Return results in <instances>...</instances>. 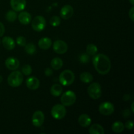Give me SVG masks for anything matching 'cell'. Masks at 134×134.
I'll list each match as a JSON object with an SVG mask.
<instances>
[{"instance_id":"obj_1","label":"cell","mask_w":134,"mask_h":134,"mask_svg":"<svg viewBox=\"0 0 134 134\" xmlns=\"http://www.w3.org/2000/svg\"><path fill=\"white\" fill-rule=\"evenodd\" d=\"M93 65L98 73L106 75L111 70V61L107 56L103 54L94 55L92 59Z\"/></svg>"},{"instance_id":"obj_2","label":"cell","mask_w":134,"mask_h":134,"mask_svg":"<svg viewBox=\"0 0 134 134\" xmlns=\"http://www.w3.org/2000/svg\"><path fill=\"white\" fill-rule=\"evenodd\" d=\"M24 80L23 75L21 72L13 71L10 73L7 78L8 84L10 85L11 87H18L22 83Z\"/></svg>"},{"instance_id":"obj_3","label":"cell","mask_w":134,"mask_h":134,"mask_svg":"<svg viewBox=\"0 0 134 134\" xmlns=\"http://www.w3.org/2000/svg\"><path fill=\"white\" fill-rule=\"evenodd\" d=\"M75 81V75L73 71L66 69L61 73L59 77V81L63 86H69Z\"/></svg>"},{"instance_id":"obj_4","label":"cell","mask_w":134,"mask_h":134,"mask_svg":"<svg viewBox=\"0 0 134 134\" xmlns=\"http://www.w3.org/2000/svg\"><path fill=\"white\" fill-rule=\"evenodd\" d=\"M88 94L89 96L94 99H98L102 96V90L100 85L98 82H93L88 87Z\"/></svg>"},{"instance_id":"obj_5","label":"cell","mask_w":134,"mask_h":134,"mask_svg":"<svg viewBox=\"0 0 134 134\" xmlns=\"http://www.w3.org/2000/svg\"><path fill=\"white\" fill-rule=\"evenodd\" d=\"M77 99V96L75 92L71 90H68L62 94L60 101L63 105L71 106L74 104Z\"/></svg>"},{"instance_id":"obj_6","label":"cell","mask_w":134,"mask_h":134,"mask_svg":"<svg viewBox=\"0 0 134 134\" xmlns=\"http://www.w3.org/2000/svg\"><path fill=\"white\" fill-rule=\"evenodd\" d=\"M51 115L56 120L63 119L66 115V109L62 104H56L51 109Z\"/></svg>"},{"instance_id":"obj_7","label":"cell","mask_w":134,"mask_h":134,"mask_svg":"<svg viewBox=\"0 0 134 134\" xmlns=\"http://www.w3.org/2000/svg\"><path fill=\"white\" fill-rule=\"evenodd\" d=\"M46 26V20L42 16H37L31 22V27L35 31H41Z\"/></svg>"},{"instance_id":"obj_8","label":"cell","mask_w":134,"mask_h":134,"mask_svg":"<svg viewBox=\"0 0 134 134\" xmlns=\"http://www.w3.org/2000/svg\"><path fill=\"white\" fill-rule=\"evenodd\" d=\"M115 111V107L113 104L109 102H105L101 103L99 106V111L102 115L109 116L113 113Z\"/></svg>"},{"instance_id":"obj_9","label":"cell","mask_w":134,"mask_h":134,"mask_svg":"<svg viewBox=\"0 0 134 134\" xmlns=\"http://www.w3.org/2000/svg\"><path fill=\"white\" fill-rule=\"evenodd\" d=\"M32 124L35 127H40L44 121V115L41 111H37L32 116Z\"/></svg>"},{"instance_id":"obj_10","label":"cell","mask_w":134,"mask_h":134,"mask_svg":"<svg viewBox=\"0 0 134 134\" xmlns=\"http://www.w3.org/2000/svg\"><path fill=\"white\" fill-rule=\"evenodd\" d=\"M68 44L62 40H57L54 43L53 49L56 53L63 54L68 51Z\"/></svg>"},{"instance_id":"obj_11","label":"cell","mask_w":134,"mask_h":134,"mask_svg":"<svg viewBox=\"0 0 134 134\" xmlns=\"http://www.w3.org/2000/svg\"><path fill=\"white\" fill-rule=\"evenodd\" d=\"M74 10L73 8L71 5H64L60 10V16L61 18L64 20H68L73 16Z\"/></svg>"},{"instance_id":"obj_12","label":"cell","mask_w":134,"mask_h":134,"mask_svg":"<svg viewBox=\"0 0 134 134\" xmlns=\"http://www.w3.org/2000/svg\"><path fill=\"white\" fill-rule=\"evenodd\" d=\"M10 6L16 12L22 11L26 6V0H10Z\"/></svg>"},{"instance_id":"obj_13","label":"cell","mask_w":134,"mask_h":134,"mask_svg":"<svg viewBox=\"0 0 134 134\" xmlns=\"http://www.w3.org/2000/svg\"><path fill=\"white\" fill-rule=\"evenodd\" d=\"M20 62L16 58L9 57L5 60V66L9 70L14 71L19 68Z\"/></svg>"},{"instance_id":"obj_14","label":"cell","mask_w":134,"mask_h":134,"mask_svg":"<svg viewBox=\"0 0 134 134\" xmlns=\"http://www.w3.org/2000/svg\"><path fill=\"white\" fill-rule=\"evenodd\" d=\"M26 86L30 90H36L39 87L40 82L37 78L35 77H29L26 79Z\"/></svg>"},{"instance_id":"obj_15","label":"cell","mask_w":134,"mask_h":134,"mask_svg":"<svg viewBox=\"0 0 134 134\" xmlns=\"http://www.w3.org/2000/svg\"><path fill=\"white\" fill-rule=\"evenodd\" d=\"M2 43L5 48L8 51H11L15 47V43L13 39L10 37H4L2 39Z\"/></svg>"},{"instance_id":"obj_16","label":"cell","mask_w":134,"mask_h":134,"mask_svg":"<svg viewBox=\"0 0 134 134\" xmlns=\"http://www.w3.org/2000/svg\"><path fill=\"white\" fill-rule=\"evenodd\" d=\"M18 20L22 24L27 25L31 21V16L27 12H22L18 16Z\"/></svg>"},{"instance_id":"obj_17","label":"cell","mask_w":134,"mask_h":134,"mask_svg":"<svg viewBox=\"0 0 134 134\" xmlns=\"http://www.w3.org/2000/svg\"><path fill=\"white\" fill-rule=\"evenodd\" d=\"M79 124L82 127H88L91 124L92 120L90 116L86 114H82L78 119Z\"/></svg>"},{"instance_id":"obj_18","label":"cell","mask_w":134,"mask_h":134,"mask_svg":"<svg viewBox=\"0 0 134 134\" xmlns=\"http://www.w3.org/2000/svg\"><path fill=\"white\" fill-rule=\"evenodd\" d=\"M52 45V41L48 37H43L38 42V46L43 50H47Z\"/></svg>"},{"instance_id":"obj_19","label":"cell","mask_w":134,"mask_h":134,"mask_svg":"<svg viewBox=\"0 0 134 134\" xmlns=\"http://www.w3.org/2000/svg\"><path fill=\"white\" fill-rule=\"evenodd\" d=\"M90 134H104L105 131L103 127L98 124H94L90 126L89 129Z\"/></svg>"},{"instance_id":"obj_20","label":"cell","mask_w":134,"mask_h":134,"mask_svg":"<svg viewBox=\"0 0 134 134\" xmlns=\"http://www.w3.org/2000/svg\"><path fill=\"white\" fill-rule=\"evenodd\" d=\"M63 88L62 86L58 84H55L51 88V93L54 96H60L62 94Z\"/></svg>"},{"instance_id":"obj_21","label":"cell","mask_w":134,"mask_h":134,"mask_svg":"<svg viewBox=\"0 0 134 134\" xmlns=\"http://www.w3.org/2000/svg\"><path fill=\"white\" fill-rule=\"evenodd\" d=\"M51 65L52 69L55 70H58L61 69L63 66V61L60 58H54L52 59L51 62Z\"/></svg>"},{"instance_id":"obj_22","label":"cell","mask_w":134,"mask_h":134,"mask_svg":"<svg viewBox=\"0 0 134 134\" xmlns=\"http://www.w3.org/2000/svg\"><path fill=\"white\" fill-rule=\"evenodd\" d=\"M124 125L122 122L120 121H116L115 122H114L113 124H112V126H111V128H112V130L115 133H121L124 131Z\"/></svg>"},{"instance_id":"obj_23","label":"cell","mask_w":134,"mask_h":134,"mask_svg":"<svg viewBox=\"0 0 134 134\" xmlns=\"http://www.w3.org/2000/svg\"><path fill=\"white\" fill-rule=\"evenodd\" d=\"M80 80L84 83H90L93 81V76L88 72H83L80 75Z\"/></svg>"},{"instance_id":"obj_24","label":"cell","mask_w":134,"mask_h":134,"mask_svg":"<svg viewBox=\"0 0 134 134\" xmlns=\"http://www.w3.org/2000/svg\"><path fill=\"white\" fill-rule=\"evenodd\" d=\"M98 52V47L94 44H89L86 47V53L89 56H93L96 54Z\"/></svg>"},{"instance_id":"obj_25","label":"cell","mask_w":134,"mask_h":134,"mask_svg":"<svg viewBox=\"0 0 134 134\" xmlns=\"http://www.w3.org/2000/svg\"><path fill=\"white\" fill-rule=\"evenodd\" d=\"M5 18L9 22H14L17 18V14L14 10H9L5 14Z\"/></svg>"},{"instance_id":"obj_26","label":"cell","mask_w":134,"mask_h":134,"mask_svg":"<svg viewBox=\"0 0 134 134\" xmlns=\"http://www.w3.org/2000/svg\"><path fill=\"white\" fill-rule=\"evenodd\" d=\"M25 51L28 54L33 55L36 51V47L32 43H30L25 45Z\"/></svg>"},{"instance_id":"obj_27","label":"cell","mask_w":134,"mask_h":134,"mask_svg":"<svg viewBox=\"0 0 134 134\" xmlns=\"http://www.w3.org/2000/svg\"><path fill=\"white\" fill-rule=\"evenodd\" d=\"M60 22H61V19L58 16H54L50 20V24H51V26H54V27L58 26L60 24Z\"/></svg>"},{"instance_id":"obj_28","label":"cell","mask_w":134,"mask_h":134,"mask_svg":"<svg viewBox=\"0 0 134 134\" xmlns=\"http://www.w3.org/2000/svg\"><path fill=\"white\" fill-rule=\"evenodd\" d=\"M79 61L82 64H87L90 62V57L87 53H83L82 54H81L79 57Z\"/></svg>"},{"instance_id":"obj_29","label":"cell","mask_w":134,"mask_h":134,"mask_svg":"<svg viewBox=\"0 0 134 134\" xmlns=\"http://www.w3.org/2000/svg\"><path fill=\"white\" fill-rule=\"evenodd\" d=\"M22 71L25 75H30L32 73V68L30 65H25L22 67Z\"/></svg>"},{"instance_id":"obj_30","label":"cell","mask_w":134,"mask_h":134,"mask_svg":"<svg viewBox=\"0 0 134 134\" xmlns=\"http://www.w3.org/2000/svg\"><path fill=\"white\" fill-rule=\"evenodd\" d=\"M16 43L18 45L20 46V47H25V45L26 44V38L22 36L18 37L16 38Z\"/></svg>"},{"instance_id":"obj_31","label":"cell","mask_w":134,"mask_h":134,"mask_svg":"<svg viewBox=\"0 0 134 134\" xmlns=\"http://www.w3.org/2000/svg\"><path fill=\"white\" fill-rule=\"evenodd\" d=\"M124 127H126L128 130H132L133 127V122L132 120H128L126 122Z\"/></svg>"},{"instance_id":"obj_32","label":"cell","mask_w":134,"mask_h":134,"mask_svg":"<svg viewBox=\"0 0 134 134\" xmlns=\"http://www.w3.org/2000/svg\"><path fill=\"white\" fill-rule=\"evenodd\" d=\"M131 114H132V113H131L129 109H128L124 110V111H123V113H122L123 116L125 118L129 117V116L131 115Z\"/></svg>"},{"instance_id":"obj_33","label":"cell","mask_w":134,"mask_h":134,"mask_svg":"<svg viewBox=\"0 0 134 134\" xmlns=\"http://www.w3.org/2000/svg\"><path fill=\"white\" fill-rule=\"evenodd\" d=\"M129 17L132 21H134V7H132L129 11Z\"/></svg>"},{"instance_id":"obj_34","label":"cell","mask_w":134,"mask_h":134,"mask_svg":"<svg viewBox=\"0 0 134 134\" xmlns=\"http://www.w3.org/2000/svg\"><path fill=\"white\" fill-rule=\"evenodd\" d=\"M44 74L47 77H49V76L52 75L53 74V71H52V70L51 68H47L45 69V71H44Z\"/></svg>"},{"instance_id":"obj_35","label":"cell","mask_w":134,"mask_h":134,"mask_svg":"<svg viewBox=\"0 0 134 134\" xmlns=\"http://www.w3.org/2000/svg\"><path fill=\"white\" fill-rule=\"evenodd\" d=\"M5 33V26L1 22H0V37L3 36Z\"/></svg>"},{"instance_id":"obj_36","label":"cell","mask_w":134,"mask_h":134,"mask_svg":"<svg viewBox=\"0 0 134 134\" xmlns=\"http://www.w3.org/2000/svg\"><path fill=\"white\" fill-rule=\"evenodd\" d=\"M123 99L125 101H128L130 99V96L128 95V94H126V95H124L123 96Z\"/></svg>"},{"instance_id":"obj_37","label":"cell","mask_w":134,"mask_h":134,"mask_svg":"<svg viewBox=\"0 0 134 134\" xmlns=\"http://www.w3.org/2000/svg\"><path fill=\"white\" fill-rule=\"evenodd\" d=\"M133 105H134V103H132V105H131V109H132V113L134 112V108H133Z\"/></svg>"},{"instance_id":"obj_38","label":"cell","mask_w":134,"mask_h":134,"mask_svg":"<svg viewBox=\"0 0 134 134\" xmlns=\"http://www.w3.org/2000/svg\"><path fill=\"white\" fill-rule=\"evenodd\" d=\"M130 3L131 4H132V5H134V0H129Z\"/></svg>"},{"instance_id":"obj_39","label":"cell","mask_w":134,"mask_h":134,"mask_svg":"<svg viewBox=\"0 0 134 134\" xmlns=\"http://www.w3.org/2000/svg\"><path fill=\"white\" fill-rule=\"evenodd\" d=\"M2 81H3V77H2V76L0 75V83L2 82Z\"/></svg>"},{"instance_id":"obj_40","label":"cell","mask_w":134,"mask_h":134,"mask_svg":"<svg viewBox=\"0 0 134 134\" xmlns=\"http://www.w3.org/2000/svg\"><path fill=\"white\" fill-rule=\"evenodd\" d=\"M0 43H1V40H0Z\"/></svg>"}]
</instances>
